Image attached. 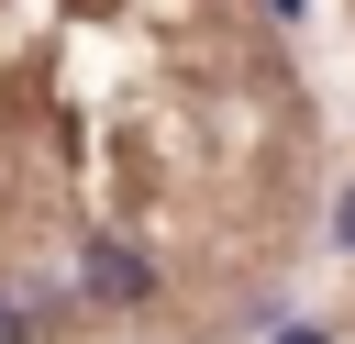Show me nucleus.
<instances>
[{"instance_id": "nucleus-2", "label": "nucleus", "mask_w": 355, "mask_h": 344, "mask_svg": "<svg viewBox=\"0 0 355 344\" xmlns=\"http://www.w3.org/2000/svg\"><path fill=\"white\" fill-rule=\"evenodd\" d=\"M0 344H33V322H22V311H11V300H0Z\"/></svg>"}, {"instance_id": "nucleus-1", "label": "nucleus", "mask_w": 355, "mask_h": 344, "mask_svg": "<svg viewBox=\"0 0 355 344\" xmlns=\"http://www.w3.org/2000/svg\"><path fill=\"white\" fill-rule=\"evenodd\" d=\"M78 277H89V300H111V311H122V300H144V255H133V244H111V233L78 255Z\"/></svg>"}]
</instances>
